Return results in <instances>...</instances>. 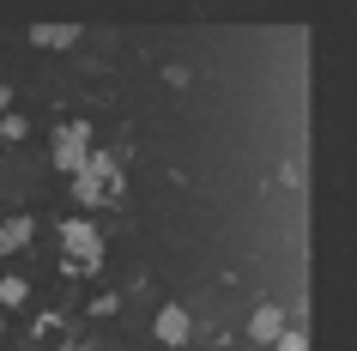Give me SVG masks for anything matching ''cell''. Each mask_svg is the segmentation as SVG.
I'll use <instances>...</instances> for the list:
<instances>
[{
    "label": "cell",
    "mask_w": 357,
    "mask_h": 351,
    "mask_svg": "<svg viewBox=\"0 0 357 351\" xmlns=\"http://www.w3.org/2000/svg\"><path fill=\"white\" fill-rule=\"evenodd\" d=\"M73 200L79 206H115L121 200V170H115V158H97L91 151V164L73 176Z\"/></svg>",
    "instance_id": "1"
},
{
    "label": "cell",
    "mask_w": 357,
    "mask_h": 351,
    "mask_svg": "<svg viewBox=\"0 0 357 351\" xmlns=\"http://www.w3.org/2000/svg\"><path fill=\"white\" fill-rule=\"evenodd\" d=\"M61 242H67V260H79L85 273H97V267H103V237H97V224L67 218V224H61Z\"/></svg>",
    "instance_id": "2"
},
{
    "label": "cell",
    "mask_w": 357,
    "mask_h": 351,
    "mask_svg": "<svg viewBox=\"0 0 357 351\" xmlns=\"http://www.w3.org/2000/svg\"><path fill=\"white\" fill-rule=\"evenodd\" d=\"M85 164H91V128H85V121H73V128H61V133H55V170L79 176Z\"/></svg>",
    "instance_id": "3"
},
{
    "label": "cell",
    "mask_w": 357,
    "mask_h": 351,
    "mask_svg": "<svg viewBox=\"0 0 357 351\" xmlns=\"http://www.w3.org/2000/svg\"><path fill=\"white\" fill-rule=\"evenodd\" d=\"M188 309H182V303H164V309H158V321H151V333H158V345H182V339H188Z\"/></svg>",
    "instance_id": "4"
},
{
    "label": "cell",
    "mask_w": 357,
    "mask_h": 351,
    "mask_svg": "<svg viewBox=\"0 0 357 351\" xmlns=\"http://www.w3.org/2000/svg\"><path fill=\"white\" fill-rule=\"evenodd\" d=\"M248 339H255V345H279V339H284V315H279V303H261V309H255V321H248Z\"/></svg>",
    "instance_id": "5"
},
{
    "label": "cell",
    "mask_w": 357,
    "mask_h": 351,
    "mask_svg": "<svg viewBox=\"0 0 357 351\" xmlns=\"http://www.w3.org/2000/svg\"><path fill=\"white\" fill-rule=\"evenodd\" d=\"M31 237H37V218H24V212H19V218H6V224H0V260L19 255Z\"/></svg>",
    "instance_id": "6"
},
{
    "label": "cell",
    "mask_w": 357,
    "mask_h": 351,
    "mask_svg": "<svg viewBox=\"0 0 357 351\" xmlns=\"http://www.w3.org/2000/svg\"><path fill=\"white\" fill-rule=\"evenodd\" d=\"M31 43L37 49H67V43H79V24H31Z\"/></svg>",
    "instance_id": "7"
},
{
    "label": "cell",
    "mask_w": 357,
    "mask_h": 351,
    "mask_svg": "<svg viewBox=\"0 0 357 351\" xmlns=\"http://www.w3.org/2000/svg\"><path fill=\"white\" fill-rule=\"evenodd\" d=\"M24 297H31V285H24L19 273H13V278H0V309H19Z\"/></svg>",
    "instance_id": "8"
},
{
    "label": "cell",
    "mask_w": 357,
    "mask_h": 351,
    "mask_svg": "<svg viewBox=\"0 0 357 351\" xmlns=\"http://www.w3.org/2000/svg\"><path fill=\"white\" fill-rule=\"evenodd\" d=\"M24 133H31V128H24V115H0V140H24Z\"/></svg>",
    "instance_id": "9"
},
{
    "label": "cell",
    "mask_w": 357,
    "mask_h": 351,
    "mask_svg": "<svg viewBox=\"0 0 357 351\" xmlns=\"http://www.w3.org/2000/svg\"><path fill=\"white\" fill-rule=\"evenodd\" d=\"M279 351H309V345H303V333H284V339H279Z\"/></svg>",
    "instance_id": "10"
},
{
    "label": "cell",
    "mask_w": 357,
    "mask_h": 351,
    "mask_svg": "<svg viewBox=\"0 0 357 351\" xmlns=\"http://www.w3.org/2000/svg\"><path fill=\"white\" fill-rule=\"evenodd\" d=\"M0 115H13V85L0 79Z\"/></svg>",
    "instance_id": "11"
},
{
    "label": "cell",
    "mask_w": 357,
    "mask_h": 351,
    "mask_svg": "<svg viewBox=\"0 0 357 351\" xmlns=\"http://www.w3.org/2000/svg\"><path fill=\"white\" fill-rule=\"evenodd\" d=\"M61 351H85V345H79V339H67V345H61Z\"/></svg>",
    "instance_id": "12"
},
{
    "label": "cell",
    "mask_w": 357,
    "mask_h": 351,
    "mask_svg": "<svg viewBox=\"0 0 357 351\" xmlns=\"http://www.w3.org/2000/svg\"><path fill=\"white\" fill-rule=\"evenodd\" d=\"M0 327H6V315H0Z\"/></svg>",
    "instance_id": "13"
}]
</instances>
